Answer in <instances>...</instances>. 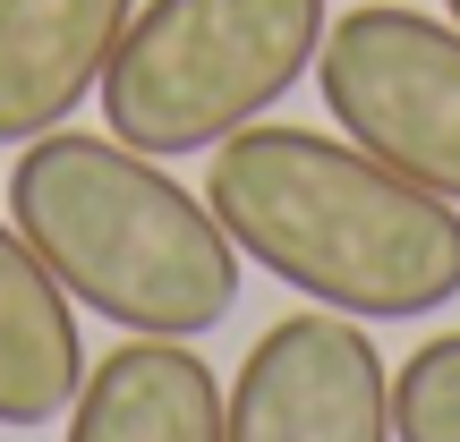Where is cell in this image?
<instances>
[{
    "label": "cell",
    "instance_id": "cell-1",
    "mask_svg": "<svg viewBox=\"0 0 460 442\" xmlns=\"http://www.w3.org/2000/svg\"><path fill=\"white\" fill-rule=\"evenodd\" d=\"M205 204L256 273L358 324H418L460 298V204L349 136L247 119L214 145Z\"/></svg>",
    "mask_w": 460,
    "mask_h": 442
},
{
    "label": "cell",
    "instance_id": "cell-2",
    "mask_svg": "<svg viewBox=\"0 0 460 442\" xmlns=\"http://www.w3.org/2000/svg\"><path fill=\"white\" fill-rule=\"evenodd\" d=\"M9 221L77 307L146 341H205L239 307V247L214 204L119 136L43 128L17 145Z\"/></svg>",
    "mask_w": 460,
    "mask_h": 442
},
{
    "label": "cell",
    "instance_id": "cell-3",
    "mask_svg": "<svg viewBox=\"0 0 460 442\" xmlns=\"http://www.w3.org/2000/svg\"><path fill=\"white\" fill-rule=\"evenodd\" d=\"M324 26V0H137L94 85L102 128L154 162L214 153L315 68Z\"/></svg>",
    "mask_w": 460,
    "mask_h": 442
},
{
    "label": "cell",
    "instance_id": "cell-4",
    "mask_svg": "<svg viewBox=\"0 0 460 442\" xmlns=\"http://www.w3.org/2000/svg\"><path fill=\"white\" fill-rule=\"evenodd\" d=\"M324 111L349 145L460 204V26L401 0H358L315 51Z\"/></svg>",
    "mask_w": 460,
    "mask_h": 442
},
{
    "label": "cell",
    "instance_id": "cell-5",
    "mask_svg": "<svg viewBox=\"0 0 460 442\" xmlns=\"http://www.w3.org/2000/svg\"><path fill=\"white\" fill-rule=\"evenodd\" d=\"M222 442H393V375L358 315H281L239 358Z\"/></svg>",
    "mask_w": 460,
    "mask_h": 442
},
{
    "label": "cell",
    "instance_id": "cell-6",
    "mask_svg": "<svg viewBox=\"0 0 460 442\" xmlns=\"http://www.w3.org/2000/svg\"><path fill=\"white\" fill-rule=\"evenodd\" d=\"M137 0H0V145L68 128L102 85Z\"/></svg>",
    "mask_w": 460,
    "mask_h": 442
},
{
    "label": "cell",
    "instance_id": "cell-7",
    "mask_svg": "<svg viewBox=\"0 0 460 442\" xmlns=\"http://www.w3.org/2000/svg\"><path fill=\"white\" fill-rule=\"evenodd\" d=\"M60 442H222V383L188 341H119L68 400Z\"/></svg>",
    "mask_w": 460,
    "mask_h": 442
},
{
    "label": "cell",
    "instance_id": "cell-8",
    "mask_svg": "<svg viewBox=\"0 0 460 442\" xmlns=\"http://www.w3.org/2000/svg\"><path fill=\"white\" fill-rule=\"evenodd\" d=\"M85 383V341H77V298L51 281V264L26 247V230L0 221V426L34 434L68 417Z\"/></svg>",
    "mask_w": 460,
    "mask_h": 442
},
{
    "label": "cell",
    "instance_id": "cell-9",
    "mask_svg": "<svg viewBox=\"0 0 460 442\" xmlns=\"http://www.w3.org/2000/svg\"><path fill=\"white\" fill-rule=\"evenodd\" d=\"M393 442H460V332L427 341L393 375Z\"/></svg>",
    "mask_w": 460,
    "mask_h": 442
},
{
    "label": "cell",
    "instance_id": "cell-10",
    "mask_svg": "<svg viewBox=\"0 0 460 442\" xmlns=\"http://www.w3.org/2000/svg\"><path fill=\"white\" fill-rule=\"evenodd\" d=\"M444 17H452V26H460V0H444Z\"/></svg>",
    "mask_w": 460,
    "mask_h": 442
}]
</instances>
